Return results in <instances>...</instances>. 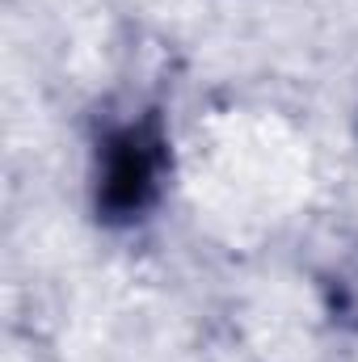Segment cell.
<instances>
[{
    "instance_id": "obj_2",
    "label": "cell",
    "mask_w": 358,
    "mask_h": 362,
    "mask_svg": "<svg viewBox=\"0 0 358 362\" xmlns=\"http://www.w3.org/2000/svg\"><path fill=\"white\" fill-rule=\"evenodd\" d=\"M325 299L333 320L342 325H358V257H350L346 266H337L333 274H325Z\"/></svg>"
},
{
    "instance_id": "obj_1",
    "label": "cell",
    "mask_w": 358,
    "mask_h": 362,
    "mask_svg": "<svg viewBox=\"0 0 358 362\" xmlns=\"http://www.w3.org/2000/svg\"><path fill=\"white\" fill-rule=\"evenodd\" d=\"M165 173H169V135L156 110L105 131L97 144V185H93L97 219L114 228L139 223L156 206Z\"/></svg>"
}]
</instances>
